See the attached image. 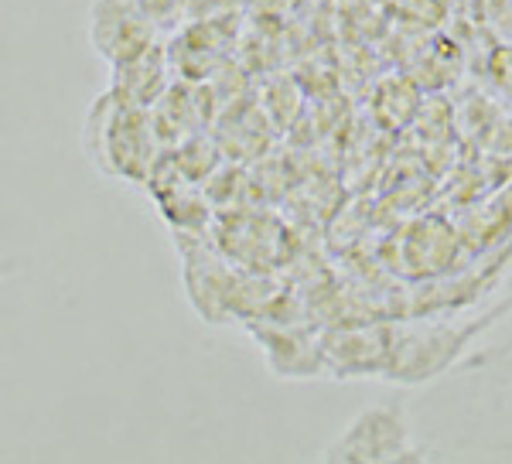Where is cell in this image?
Returning a JSON list of instances; mask_svg holds the SVG:
<instances>
[{"mask_svg":"<svg viewBox=\"0 0 512 464\" xmlns=\"http://www.w3.org/2000/svg\"><path fill=\"white\" fill-rule=\"evenodd\" d=\"M86 157L96 168L123 181H144L154 161V134L144 106L106 93L86 116Z\"/></svg>","mask_w":512,"mask_h":464,"instance_id":"6da1fadb","label":"cell"},{"mask_svg":"<svg viewBox=\"0 0 512 464\" xmlns=\"http://www.w3.org/2000/svg\"><path fill=\"white\" fill-rule=\"evenodd\" d=\"M441 447L414 444V420L407 403H376L369 410L355 413L342 434L325 451L321 461L338 464H386V461H434L441 458Z\"/></svg>","mask_w":512,"mask_h":464,"instance_id":"7a4b0ae2","label":"cell"},{"mask_svg":"<svg viewBox=\"0 0 512 464\" xmlns=\"http://www.w3.org/2000/svg\"><path fill=\"white\" fill-rule=\"evenodd\" d=\"M89 38L96 52L113 65L144 55L147 48H154V21L147 0H96L89 14Z\"/></svg>","mask_w":512,"mask_h":464,"instance_id":"3957f363","label":"cell"},{"mask_svg":"<svg viewBox=\"0 0 512 464\" xmlns=\"http://www.w3.org/2000/svg\"><path fill=\"white\" fill-rule=\"evenodd\" d=\"M461 376L472 379V386L485 389L489 400L499 403L502 410H512V338L495 352H482L468 359Z\"/></svg>","mask_w":512,"mask_h":464,"instance_id":"277c9868","label":"cell"}]
</instances>
